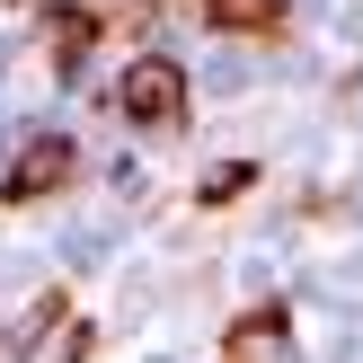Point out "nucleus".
Returning <instances> with one entry per match:
<instances>
[{
	"label": "nucleus",
	"instance_id": "1",
	"mask_svg": "<svg viewBox=\"0 0 363 363\" xmlns=\"http://www.w3.org/2000/svg\"><path fill=\"white\" fill-rule=\"evenodd\" d=\"M116 106L142 133H169V124H186V71H177L169 53H133L124 80H116Z\"/></svg>",
	"mask_w": 363,
	"mask_h": 363
},
{
	"label": "nucleus",
	"instance_id": "2",
	"mask_svg": "<svg viewBox=\"0 0 363 363\" xmlns=\"http://www.w3.org/2000/svg\"><path fill=\"white\" fill-rule=\"evenodd\" d=\"M71 177H80V142H71V133H35L27 151L0 169V204H35V195H62Z\"/></svg>",
	"mask_w": 363,
	"mask_h": 363
},
{
	"label": "nucleus",
	"instance_id": "3",
	"mask_svg": "<svg viewBox=\"0 0 363 363\" xmlns=\"http://www.w3.org/2000/svg\"><path fill=\"white\" fill-rule=\"evenodd\" d=\"M106 27H116V18H106L98 0H53V9H45V45H53V71H62V80H80V71H89V45H98Z\"/></svg>",
	"mask_w": 363,
	"mask_h": 363
},
{
	"label": "nucleus",
	"instance_id": "4",
	"mask_svg": "<svg viewBox=\"0 0 363 363\" xmlns=\"http://www.w3.org/2000/svg\"><path fill=\"white\" fill-rule=\"evenodd\" d=\"M213 35H284L293 27V0H195Z\"/></svg>",
	"mask_w": 363,
	"mask_h": 363
},
{
	"label": "nucleus",
	"instance_id": "5",
	"mask_svg": "<svg viewBox=\"0 0 363 363\" xmlns=\"http://www.w3.org/2000/svg\"><path fill=\"white\" fill-rule=\"evenodd\" d=\"M284 328H293V311H284V301H266V311L230 319V337H222V363H248L257 346H284Z\"/></svg>",
	"mask_w": 363,
	"mask_h": 363
},
{
	"label": "nucleus",
	"instance_id": "6",
	"mask_svg": "<svg viewBox=\"0 0 363 363\" xmlns=\"http://www.w3.org/2000/svg\"><path fill=\"white\" fill-rule=\"evenodd\" d=\"M248 186H257V169H248V160H222V169H204L195 204H230V195H248Z\"/></svg>",
	"mask_w": 363,
	"mask_h": 363
}]
</instances>
